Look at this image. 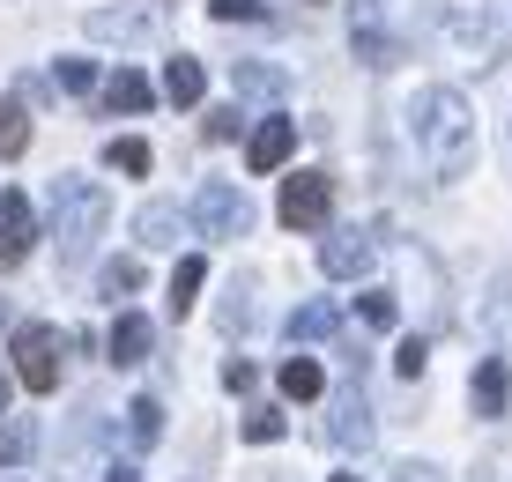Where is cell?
I'll return each mask as SVG.
<instances>
[{
	"instance_id": "19",
	"label": "cell",
	"mask_w": 512,
	"mask_h": 482,
	"mask_svg": "<svg viewBox=\"0 0 512 482\" xmlns=\"http://www.w3.org/2000/svg\"><path fill=\"white\" fill-rule=\"evenodd\" d=\"M30 445H38V431H30L23 416H0V468H23Z\"/></svg>"
},
{
	"instance_id": "24",
	"label": "cell",
	"mask_w": 512,
	"mask_h": 482,
	"mask_svg": "<svg viewBox=\"0 0 512 482\" xmlns=\"http://www.w3.org/2000/svg\"><path fill=\"white\" fill-rule=\"evenodd\" d=\"M127 423H134V438H141V445H149V438H156V431H164V408H156V401H149V394H141V401H134V408H127Z\"/></svg>"
},
{
	"instance_id": "35",
	"label": "cell",
	"mask_w": 512,
	"mask_h": 482,
	"mask_svg": "<svg viewBox=\"0 0 512 482\" xmlns=\"http://www.w3.org/2000/svg\"><path fill=\"white\" fill-rule=\"evenodd\" d=\"M104 482H141V475L127 468V460H119V468H112V475H104Z\"/></svg>"
},
{
	"instance_id": "32",
	"label": "cell",
	"mask_w": 512,
	"mask_h": 482,
	"mask_svg": "<svg viewBox=\"0 0 512 482\" xmlns=\"http://www.w3.org/2000/svg\"><path fill=\"white\" fill-rule=\"evenodd\" d=\"M394 364H401V379H416V371H423V342H401Z\"/></svg>"
},
{
	"instance_id": "36",
	"label": "cell",
	"mask_w": 512,
	"mask_h": 482,
	"mask_svg": "<svg viewBox=\"0 0 512 482\" xmlns=\"http://www.w3.org/2000/svg\"><path fill=\"white\" fill-rule=\"evenodd\" d=\"M327 482H357V475H327Z\"/></svg>"
},
{
	"instance_id": "15",
	"label": "cell",
	"mask_w": 512,
	"mask_h": 482,
	"mask_svg": "<svg viewBox=\"0 0 512 482\" xmlns=\"http://www.w3.org/2000/svg\"><path fill=\"white\" fill-rule=\"evenodd\" d=\"M201 282H208V267L193 260V253H186L179 267H171V297H164V305H171V319H186V312H193V297H201Z\"/></svg>"
},
{
	"instance_id": "4",
	"label": "cell",
	"mask_w": 512,
	"mask_h": 482,
	"mask_svg": "<svg viewBox=\"0 0 512 482\" xmlns=\"http://www.w3.org/2000/svg\"><path fill=\"white\" fill-rule=\"evenodd\" d=\"M275 216L290 223V230H327V216H334V178H327V171H297V178H282Z\"/></svg>"
},
{
	"instance_id": "16",
	"label": "cell",
	"mask_w": 512,
	"mask_h": 482,
	"mask_svg": "<svg viewBox=\"0 0 512 482\" xmlns=\"http://www.w3.org/2000/svg\"><path fill=\"white\" fill-rule=\"evenodd\" d=\"M275 379H282V394H290V401H320V386H327V371H320V364H312V356H290V364H282V371H275Z\"/></svg>"
},
{
	"instance_id": "29",
	"label": "cell",
	"mask_w": 512,
	"mask_h": 482,
	"mask_svg": "<svg viewBox=\"0 0 512 482\" xmlns=\"http://www.w3.org/2000/svg\"><path fill=\"white\" fill-rule=\"evenodd\" d=\"M97 82V60H60V89H90Z\"/></svg>"
},
{
	"instance_id": "11",
	"label": "cell",
	"mask_w": 512,
	"mask_h": 482,
	"mask_svg": "<svg viewBox=\"0 0 512 482\" xmlns=\"http://www.w3.org/2000/svg\"><path fill=\"white\" fill-rule=\"evenodd\" d=\"M149 342H156V327H149L141 312H119V319H112V334H104L112 364H141V356H149Z\"/></svg>"
},
{
	"instance_id": "14",
	"label": "cell",
	"mask_w": 512,
	"mask_h": 482,
	"mask_svg": "<svg viewBox=\"0 0 512 482\" xmlns=\"http://www.w3.org/2000/svg\"><path fill=\"white\" fill-rule=\"evenodd\" d=\"M104 104H112V112H149V104H156V89L141 82L134 67H119V75L104 82Z\"/></svg>"
},
{
	"instance_id": "18",
	"label": "cell",
	"mask_w": 512,
	"mask_h": 482,
	"mask_svg": "<svg viewBox=\"0 0 512 482\" xmlns=\"http://www.w3.org/2000/svg\"><path fill=\"white\" fill-rule=\"evenodd\" d=\"M231 89H238V97H282V67L245 60V67H231Z\"/></svg>"
},
{
	"instance_id": "7",
	"label": "cell",
	"mask_w": 512,
	"mask_h": 482,
	"mask_svg": "<svg viewBox=\"0 0 512 482\" xmlns=\"http://www.w3.org/2000/svg\"><path fill=\"white\" fill-rule=\"evenodd\" d=\"M30 245H38V216H30V201H23V193H0V275L30 260Z\"/></svg>"
},
{
	"instance_id": "12",
	"label": "cell",
	"mask_w": 512,
	"mask_h": 482,
	"mask_svg": "<svg viewBox=\"0 0 512 482\" xmlns=\"http://www.w3.org/2000/svg\"><path fill=\"white\" fill-rule=\"evenodd\" d=\"M179 230H186L179 201H149V208L134 216V238H141V245H179Z\"/></svg>"
},
{
	"instance_id": "33",
	"label": "cell",
	"mask_w": 512,
	"mask_h": 482,
	"mask_svg": "<svg viewBox=\"0 0 512 482\" xmlns=\"http://www.w3.org/2000/svg\"><path fill=\"white\" fill-rule=\"evenodd\" d=\"M15 386H23V379H15V371H8V364H0V416H8V401H15Z\"/></svg>"
},
{
	"instance_id": "25",
	"label": "cell",
	"mask_w": 512,
	"mask_h": 482,
	"mask_svg": "<svg viewBox=\"0 0 512 482\" xmlns=\"http://www.w3.org/2000/svg\"><path fill=\"white\" fill-rule=\"evenodd\" d=\"M334 438H342V445H364V438H372V423H364V401H342V423H334Z\"/></svg>"
},
{
	"instance_id": "17",
	"label": "cell",
	"mask_w": 512,
	"mask_h": 482,
	"mask_svg": "<svg viewBox=\"0 0 512 482\" xmlns=\"http://www.w3.org/2000/svg\"><path fill=\"white\" fill-rule=\"evenodd\" d=\"M23 149H30V112L15 97H0V164H15Z\"/></svg>"
},
{
	"instance_id": "31",
	"label": "cell",
	"mask_w": 512,
	"mask_h": 482,
	"mask_svg": "<svg viewBox=\"0 0 512 482\" xmlns=\"http://www.w3.org/2000/svg\"><path fill=\"white\" fill-rule=\"evenodd\" d=\"M238 127H245V119H238V104H231V112L208 119V141H238Z\"/></svg>"
},
{
	"instance_id": "2",
	"label": "cell",
	"mask_w": 512,
	"mask_h": 482,
	"mask_svg": "<svg viewBox=\"0 0 512 482\" xmlns=\"http://www.w3.org/2000/svg\"><path fill=\"white\" fill-rule=\"evenodd\" d=\"M104 223H112V201H104L97 178H82V171L52 178V245H60V267L90 260V245L104 238Z\"/></svg>"
},
{
	"instance_id": "1",
	"label": "cell",
	"mask_w": 512,
	"mask_h": 482,
	"mask_svg": "<svg viewBox=\"0 0 512 482\" xmlns=\"http://www.w3.org/2000/svg\"><path fill=\"white\" fill-rule=\"evenodd\" d=\"M416 141H423L431 178H468L475 171V112L453 82H431L416 97Z\"/></svg>"
},
{
	"instance_id": "9",
	"label": "cell",
	"mask_w": 512,
	"mask_h": 482,
	"mask_svg": "<svg viewBox=\"0 0 512 482\" xmlns=\"http://www.w3.org/2000/svg\"><path fill=\"white\" fill-rule=\"evenodd\" d=\"M320 267L334 282H357L364 267H372V238L364 230H327V245H320Z\"/></svg>"
},
{
	"instance_id": "5",
	"label": "cell",
	"mask_w": 512,
	"mask_h": 482,
	"mask_svg": "<svg viewBox=\"0 0 512 482\" xmlns=\"http://www.w3.org/2000/svg\"><path fill=\"white\" fill-rule=\"evenodd\" d=\"M193 223H201L208 238H245V230H253V208H245V193L231 178H208V186L193 193Z\"/></svg>"
},
{
	"instance_id": "10",
	"label": "cell",
	"mask_w": 512,
	"mask_h": 482,
	"mask_svg": "<svg viewBox=\"0 0 512 482\" xmlns=\"http://www.w3.org/2000/svg\"><path fill=\"white\" fill-rule=\"evenodd\" d=\"M164 97L179 104V112H193V104L208 97V67L193 60V52H179V60H164Z\"/></svg>"
},
{
	"instance_id": "8",
	"label": "cell",
	"mask_w": 512,
	"mask_h": 482,
	"mask_svg": "<svg viewBox=\"0 0 512 482\" xmlns=\"http://www.w3.org/2000/svg\"><path fill=\"white\" fill-rule=\"evenodd\" d=\"M290 149H297V119H260V127H253V141H245V164H253L260 178H268V171H282V164H290Z\"/></svg>"
},
{
	"instance_id": "26",
	"label": "cell",
	"mask_w": 512,
	"mask_h": 482,
	"mask_svg": "<svg viewBox=\"0 0 512 482\" xmlns=\"http://www.w3.org/2000/svg\"><path fill=\"white\" fill-rule=\"evenodd\" d=\"M357 312H364V327H394V297H386V290H364Z\"/></svg>"
},
{
	"instance_id": "27",
	"label": "cell",
	"mask_w": 512,
	"mask_h": 482,
	"mask_svg": "<svg viewBox=\"0 0 512 482\" xmlns=\"http://www.w3.org/2000/svg\"><path fill=\"white\" fill-rule=\"evenodd\" d=\"M245 438H253V445H275V438H282V416H275V408H253V416H245Z\"/></svg>"
},
{
	"instance_id": "28",
	"label": "cell",
	"mask_w": 512,
	"mask_h": 482,
	"mask_svg": "<svg viewBox=\"0 0 512 482\" xmlns=\"http://www.w3.org/2000/svg\"><path fill=\"white\" fill-rule=\"evenodd\" d=\"M208 15H216V23H253L260 0H208Z\"/></svg>"
},
{
	"instance_id": "6",
	"label": "cell",
	"mask_w": 512,
	"mask_h": 482,
	"mask_svg": "<svg viewBox=\"0 0 512 482\" xmlns=\"http://www.w3.org/2000/svg\"><path fill=\"white\" fill-rule=\"evenodd\" d=\"M90 30L97 45H149L156 38V8L149 0H119V8H90Z\"/></svg>"
},
{
	"instance_id": "23",
	"label": "cell",
	"mask_w": 512,
	"mask_h": 482,
	"mask_svg": "<svg viewBox=\"0 0 512 482\" xmlns=\"http://www.w3.org/2000/svg\"><path fill=\"white\" fill-rule=\"evenodd\" d=\"M290 334H305V342L334 334V305H297V312H290Z\"/></svg>"
},
{
	"instance_id": "34",
	"label": "cell",
	"mask_w": 512,
	"mask_h": 482,
	"mask_svg": "<svg viewBox=\"0 0 512 482\" xmlns=\"http://www.w3.org/2000/svg\"><path fill=\"white\" fill-rule=\"evenodd\" d=\"M401 482H438V468H401Z\"/></svg>"
},
{
	"instance_id": "13",
	"label": "cell",
	"mask_w": 512,
	"mask_h": 482,
	"mask_svg": "<svg viewBox=\"0 0 512 482\" xmlns=\"http://www.w3.org/2000/svg\"><path fill=\"white\" fill-rule=\"evenodd\" d=\"M505 394H512L505 356H483V364H475V408H483V416H505Z\"/></svg>"
},
{
	"instance_id": "21",
	"label": "cell",
	"mask_w": 512,
	"mask_h": 482,
	"mask_svg": "<svg viewBox=\"0 0 512 482\" xmlns=\"http://www.w3.org/2000/svg\"><path fill=\"white\" fill-rule=\"evenodd\" d=\"M104 164H112V171H134V178H141V171L156 164V156H149V141H134V134H127V141H112V149H104Z\"/></svg>"
},
{
	"instance_id": "22",
	"label": "cell",
	"mask_w": 512,
	"mask_h": 482,
	"mask_svg": "<svg viewBox=\"0 0 512 482\" xmlns=\"http://www.w3.org/2000/svg\"><path fill=\"white\" fill-rule=\"evenodd\" d=\"M349 45H357V60H364V67H394V38H386V30H372V23H364Z\"/></svg>"
},
{
	"instance_id": "3",
	"label": "cell",
	"mask_w": 512,
	"mask_h": 482,
	"mask_svg": "<svg viewBox=\"0 0 512 482\" xmlns=\"http://www.w3.org/2000/svg\"><path fill=\"white\" fill-rule=\"evenodd\" d=\"M15 379H23L30 394H60V334H52L45 319H23V327H15Z\"/></svg>"
},
{
	"instance_id": "20",
	"label": "cell",
	"mask_w": 512,
	"mask_h": 482,
	"mask_svg": "<svg viewBox=\"0 0 512 482\" xmlns=\"http://www.w3.org/2000/svg\"><path fill=\"white\" fill-rule=\"evenodd\" d=\"M97 290L104 297H134L141 290V260H104L97 267Z\"/></svg>"
},
{
	"instance_id": "37",
	"label": "cell",
	"mask_w": 512,
	"mask_h": 482,
	"mask_svg": "<svg viewBox=\"0 0 512 482\" xmlns=\"http://www.w3.org/2000/svg\"><path fill=\"white\" fill-rule=\"evenodd\" d=\"M312 8H320V0H312Z\"/></svg>"
},
{
	"instance_id": "30",
	"label": "cell",
	"mask_w": 512,
	"mask_h": 482,
	"mask_svg": "<svg viewBox=\"0 0 512 482\" xmlns=\"http://www.w3.org/2000/svg\"><path fill=\"white\" fill-rule=\"evenodd\" d=\"M253 379H260V371L245 364V356H231V364H223V386H231V394H245V386H253Z\"/></svg>"
}]
</instances>
